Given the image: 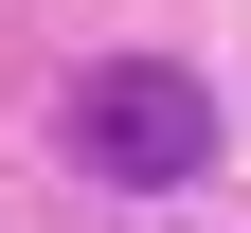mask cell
Listing matches in <instances>:
<instances>
[{
	"label": "cell",
	"instance_id": "1",
	"mask_svg": "<svg viewBox=\"0 0 251 233\" xmlns=\"http://www.w3.org/2000/svg\"><path fill=\"white\" fill-rule=\"evenodd\" d=\"M72 161H90V180H126V197H179V180L215 161V90L162 72V54H108V72L72 90Z\"/></svg>",
	"mask_w": 251,
	"mask_h": 233
}]
</instances>
